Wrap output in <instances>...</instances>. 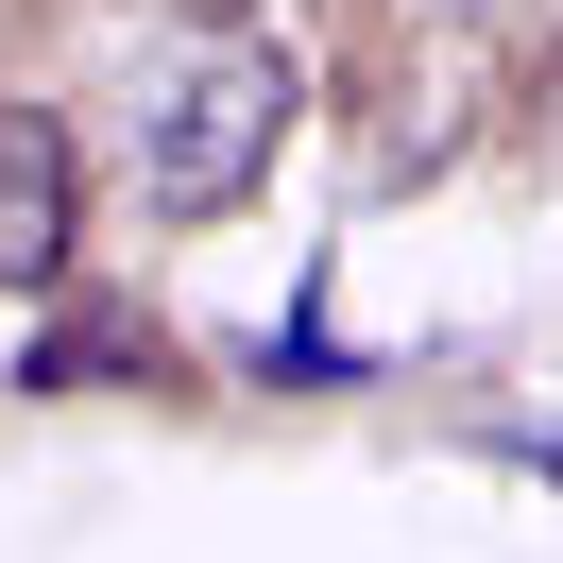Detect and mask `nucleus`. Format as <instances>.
<instances>
[{
	"label": "nucleus",
	"mask_w": 563,
	"mask_h": 563,
	"mask_svg": "<svg viewBox=\"0 0 563 563\" xmlns=\"http://www.w3.org/2000/svg\"><path fill=\"white\" fill-rule=\"evenodd\" d=\"M274 137H290V52L274 35H188V52H154V86H137V206L222 222L256 172H274Z\"/></svg>",
	"instance_id": "nucleus-1"
},
{
	"label": "nucleus",
	"mask_w": 563,
	"mask_h": 563,
	"mask_svg": "<svg viewBox=\"0 0 563 563\" xmlns=\"http://www.w3.org/2000/svg\"><path fill=\"white\" fill-rule=\"evenodd\" d=\"M86 240V188H69V120L52 103H0V290H52Z\"/></svg>",
	"instance_id": "nucleus-2"
},
{
	"label": "nucleus",
	"mask_w": 563,
	"mask_h": 563,
	"mask_svg": "<svg viewBox=\"0 0 563 563\" xmlns=\"http://www.w3.org/2000/svg\"><path fill=\"white\" fill-rule=\"evenodd\" d=\"M35 393H86V376H154V342H137V308H86V324H52L35 358H18Z\"/></svg>",
	"instance_id": "nucleus-3"
},
{
	"label": "nucleus",
	"mask_w": 563,
	"mask_h": 563,
	"mask_svg": "<svg viewBox=\"0 0 563 563\" xmlns=\"http://www.w3.org/2000/svg\"><path fill=\"white\" fill-rule=\"evenodd\" d=\"M547 478H563V444H547Z\"/></svg>",
	"instance_id": "nucleus-4"
}]
</instances>
